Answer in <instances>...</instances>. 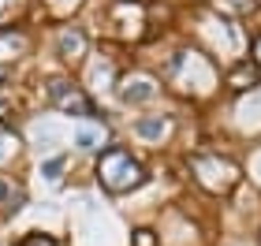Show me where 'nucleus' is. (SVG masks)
Listing matches in <instances>:
<instances>
[{
    "label": "nucleus",
    "instance_id": "9d476101",
    "mask_svg": "<svg viewBox=\"0 0 261 246\" xmlns=\"http://www.w3.org/2000/svg\"><path fill=\"white\" fill-rule=\"evenodd\" d=\"M19 246H56V239H49V235H27Z\"/></svg>",
    "mask_w": 261,
    "mask_h": 246
},
{
    "label": "nucleus",
    "instance_id": "f03ea898",
    "mask_svg": "<svg viewBox=\"0 0 261 246\" xmlns=\"http://www.w3.org/2000/svg\"><path fill=\"white\" fill-rule=\"evenodd\" d=\"M49 97L56 101V108H60V112L86 116V120H93V116H97V112H93V104H90L86 97H82V93H79L75 86H67L64 78H53V82H49Z\"/></svg>",
    "mask_w": 261,
    "mask_h": 246
},
{
    "label": "nucleus",
    "instance_id": "1a4fd4ad",
    "mask_svg": "<svg viewBox=\"0 0 261 246\" xmlns=\"http://www.w3.org/2000/svg\"><path fill=\"white\" fill-rule=\"evenodd\" d=\"M75 142L82 146V149H97V142H101V134H93V131H79V138Z\"/></svg>",
    "mask_w": 261,
    "mask_h": 246
},
{
    "label": "nucleus",
    "instance_id": "ddd939ff",
    "mask_svg": "<svg viewBox=\"0 0 261 246\" xmlns=\"http://www.w3.org/2000/svg\"><path fill=\"white\" fill-rule=\"evenodd\" d=\"M0 116H4V104H0Z\"/></svg>",
    "mask_w": 261,
    "mask_h": 246
},
{
    "label": "nucleus",
    "instance_id": "6e6552de",
    "mask_svg": "<svg viewBox=\"0 0 261 246\" xmlns=\"http://www.w3.org/2000/svg\"><path fill=\"white\" fill-rule=\"evenodd\" d=\"M130 246H157V235H153L149 228H138L135 235H130Z\"/></svg>",
    "mask_w": 261,
    "mask_h": 246
},
{
    "label": "nucleus",
    "instance_id": "7ed1b4c3",
    "mask_svg": "<svg viewBox=\"0 0 261 246\" xmlns=\"http://www.w3.org/2000/svg\"><path fill=\"white\" fill-rule=\"evenodd\" d=\"M56 52H60V56H64L67 64H79L82 56H86V34H82L79 26L64 30L60 38H56Z\"/></svg>",
    "mask_w": 261,
    "mask_h": 246
},
{
    "label": "nucleus",
    "instance_id": "f257e3e1",
    "mask_svg": "<svg viewBox=\"0 0 261 246\" xmlns=\"http://www.w3.org/2000/svg\"><path fill=\"white\" fill-rule=\"evenodd\" d=\"M97 179H101L105 190L123 194V190H135V186L146 183V172H142V164L123 146H112V149H105V157L97 164Z\"/></svg>",
    "mask_w": 261,
    "mask_h": 246
},
{
    "label": "nucleus",
    "instance_id": "9b49d317",
    "mask_svg": "<svg viewBox=\"0 0 261 246\" xmlns=\"http://www.w3.org/2000/svg\"><path fill=\"white\" fill-rule=\"evenodd\" d=\"M254 56H257V64H261V34L254 38Z\"/></svg>",
    "mask_w": 261,
    "mask_h": 246
},
{
    "label": "nucleus",
    "instance_id": "0eeeda50",
    "mask_svg": "<svg viewBox=\"0 0 261 246\" xmlns=\"http://www.w3.org/2000/svg\"><path fill=\"white\" fill-rule=\"evenodd\" d=\"M161 131H164L161 116L157 120H135V134H142V138H161Z\"/></svg>",
    "mask_w": 261,
    "mask_h": 246
},
{
    "label": "nucleus",
    "instance_id": "423d86ee",
    "mask_svg": "<svg viewBox=\"0 0 261 246\" xmlns=\"http://www.w3.org/2000/svg\"><path fill=\"white\" fill-rule=\"evenodd\" d=\"M220 11H228V15H250L257 8V0H217Z\"/></svg>",
    "mask_w": 261,
    "mask_h": 246
},
{
    "label": "nucleus",
    "instance_id": "f8f14e48",
    "mask_svg": "<svg viewBox=\"0 0 261 246\" xmlns=\"http://www.w3.org/2000/svg\"><path fill=\"white\" fill-rule=\"evenodd\" d=\"M8 198H11V194H8V186L0 183V202H8Z\"/></svg>",
    "mask_w": 261,
    "mask_h": 246
},
{
    "label": "nucleus",
    "instance_id": "39448f33",
    "mask_svg": "<svg viewBox=\"0 0 261 246\" xmlns=\"http://www.w3.org/2000/svg\"><path fill=\"white\" fill-rule=\"evenodd\" d=\"M228 86L231 90H250V86H257V64L243 60L239 67H231V71H228Z\"/></svg>",
    "mask_w": 261,
    "mask_h": 246
},
{
    "label": "nucleus",
    "instance_id": "20e7f679",
    "mask_svg": "<svg viewBox=\"0 0 261 246\" xmlns=\"http://www.w3.org/2000/svg\"><path fill=\"white\" fill-rule=\"evenodd\" d=\"M120 97L123 104H138V101H149L153 97V82L149 78H123V86H120Z\"/></svg>",
    "mask_w": 261,
    "mask_h": 246
}]
</instances>
